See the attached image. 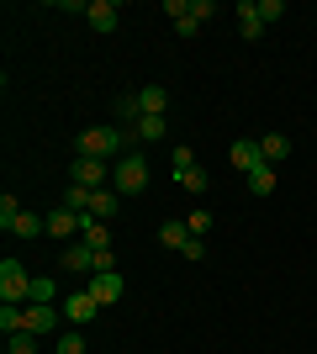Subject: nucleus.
Listing matches in <instances>:
<instances>
[{
    "mask_svg": "<svg viewBox=\"0 0 317 354\" xmlns=\"http://www.w3.org/2000/svg\"><path fill=\"white\" fill-rule=\"evenodd\" d=\"M59 317H64V312H53V307H27V333L48 339V333L59 328Z\"/></svg>",
    "mask_w": 317,
    "mask_h": 354,
    "instance_id": "nucleus-13",
    "label": "nucleus"
},
{
    "mask_svg": "<svg viewBox=\"0 0 317 354\" xmlns=\"http://www.w3.org/2000/svg\"><path fill=\"white\" fill-rule=\"evenodd\" d=\"M122 127H85V133L75 138V148H79V159H122Z\"/></svg>",
    "mask_w": 317,
    "mask_h": 354,
    "instance_id": "nucleus-1",
    "label": "nucleus"
},
{
    "mask_svg": "<svg viewBox=\"0 0 317 354\" xmlns=\"http://www.w3.org/2000/svg\"><path fill=\"white\" fill-rule=\"evenodd\" d=\"M185 227H191V238H201L211 227V212H191V217H185Z\"/></svg>",
    "mask_w": 317,
    "mask_h": 354,
    "instance_id": "nucleus-31",
    "label": "nucleus"
},
{
    "mask_svg": "<svg viewBox=\"0 0 317 354\" xmlns=\"http://www.w3.org/2000/svg\"><path fill=\"white\" fill-rule=\"evenodd\" d=\"M43 233H48V217H37V212H21L11 222V238H43Z\"/></svg>",
    "mask_w": 317,
    "mask_h": 354,
    "instance_id": "nucleus-17",
    "label": "nucleus"
},
{
    "mask_svg": "<svg viewBox=\"0 0 317 354\" xmlns=\"http://www.w3.org/2000/svg\"><path fill=\"white\" fill-rule=\"evenodd\" d=\"M64 270L95 275V249H90V243H69V249H64Z\"/></svg>",
    "mask_w": 317,
    "mask_h": 354,
    "instance_id": "nucleus-12",
    "label": "nucleus"
},
{
    "mask_svg": "<svg viewBox=\"0 0 317 354\" xmlns=\"http://www.w3.org/2000/svg\"><path fill=\"white\" fill-rule=\"evenodd\" d=\"M106 270H117V254H111V249L95 254V275H106Z\"/></svg>",
    "mask_w": 317,
    "mask_h": 354,
    "instance_id": "nucleus-33",
    "label": "nucleus"
},
{
    "mask_svg": "<svg viewBox=\"0 0 317 354\" xmlns=\"http://www.w3.org/2000/svg\"><path fill=\"white\" fill-rule=\"evenodd\" d=\"M79 217H85V212H69V207H53V217H48V233L53 238H64V243H69V238L79 233Z\"/></svg>",
    "mask_w": 317,
    "mask_h": 354,
    "instance_id": "nucleus-10",
    "label": "nucleus"
},
{
    "mask_svg": "<svg viewBox=\"0 0 317 354\" xmlns=\"http://www.w3.org/2000/svg\"><path fill=\"white\" fill-rule=\"evenodd\" d=\"M137 117H143L137 95H122V101H117V122H133V127H137Z\"/></svg>",
    "mask_w": 317,
    "mask_h": 354,
    "instance_id": "nucleus-26",
    "label": "nucleus"
},
{
    "mask_svg": "<svg viewBox=\"0 0 317 354\" xmlns=\"http://www.w3.org/2000/svg\"><path fill=\"white\" fill-rule=\"evenodd\" d=\"M111 191L117 196H143L148 191V164H143V153H122V159L111 164Z\"/></svg>",
    "mask_w": 317,
    "mask_h": 354,
    "instance_id": "nucleus-2",
    "label": "nucleus"
},
{
    "mask_svg": "<svg viewBox=\"0 0 317 354\" xmlns=\"http://www.w3.org/2000/svg\"><path fill=\"white\" fill-rule=\"evenodd\" d=\"M159 243H164V249H185V243H191V227H185V222H164V227H159Z\"/></svg>",
    "mask_w": 317,
    "mask_h": 354,
    "instance_id": "nucleus-20",
    "label": "nucleus"
},
{
    "mask_svg": "<svg viewBox=\"0 0 317 354\" xmlns=\"http://www.w3.org/2000/svg\"><path fill=\"white\" fill-rule=\"evenodd\" d=\"M175 32H180V37H196V32H201V21H196L191 11H185V16H175Z\"/></svg>",
    "mask_w": 317,
    "mask_h": 354,
    "instance_id": "nucleus-32",
    "label": "nucleus"
},
{
    "mask_svg": "<svg viewBox=\"0 0 317 354\" xmlns=\"http://www.w3.org/2000/svg\"><path fill=\"white\" fill-rule=\"evenodd\" d=\"M27 296H32V275H27V265L6 259V265H0V307H27Z\"/></svg>",
    "mask_w": 317,
    "mask_h": 354,
    "instance_id": "nucleus-3",
    "label": "nucleus"
},
{
    "mask_svg": "<svg viewBox=\"0 0 317 354\" xmlns=\"http://www.w3.org/2000/svg\"><path fill=\"white\" fill-rule=\"evenodd\" d=\"M259 32H265V21H259V6H254V0H238V37H249V43H254Z\"/></svg>",
    "mask_w": 317,
    "mask_h": 354,
    "instance_id": "nucleus-15",
    "label": "nucleus"
},
{
    "mask_svg": "<svg viewBox=\"0 0 317 354\" xmlns=\"http://www.w3.org/2000/svg\"><path fill=\"white\" fill-rule=\"evenodd\" d=\"M180 254H185V259H206V243H201V238H191V243H185Z\"/></svg>",
    "mask_w": 317,
    "mask_h": 354,
    "instance_id": "nucleus-35",
    "label": "nucleus"
},
{
    "mask_svg": "<svg viewBox=\"0 0 317 354\" xmlns=\"http://www.w3.org/2000/svg\"><path fill=\"white\" fill-rule=\"evenodd\" d=\"M85 291L101 301V307H111V301H122V291H127V281H122L117 270H106V275H90V286Z\"/></svg>",
    "mask_w": 317,
    "mask_h": 354,
    "instance_id": "nucleus-7",
    "label": "nucleus"
},
{
    "mask_svg": "<svg viewBox=\"0 0 317 354\" xmlns=\"http://www.w3.org/2000/svg\"><path fill=\"white\" fill-rule=\"evenodd\" d=\"M175 180H180V191H191V196H201V191H206V185H211L201 164H196V169H185V175H175Z\"/></svg>",
    "mask_w": 317,
    "mask_h": 354,
    "instance_id": "nucleus-24",
    "label": "nucleus"
},
{
    "mask_svg": "<svg viewBox=\"0 0 317 354\" xmlns=\"http://www.w3.org/2000/svg\"><path fill=\"white\" fill-rule=\"evenodd\" d=\"M227 159H233V169H238V175H254L259 164H265V153H259V138H238V143L227 148Z\"/></svg>",
    "mask_w": 317,
    "mask_h": 354,
    "instance_id": "nucleus-6",
    "label": "nucleus"
},
{
    "mask_svg": "<svg viewBox=\"0 0 317 354\" xmlns=\"http://www.w3.org/2000/svg\"><path fill=\"white\" fill-rule=\"evenodd\" d=\"M259 6V21H280L286 16V0H254Z\"/></svg>",
    "mask_w": 317,
    "mask_h": 354,
    "instance_id": "nucleus-28",
    "label": "nucleus"
},
{
    "mask_svg": "<svg viewBox=\"0 0 317 354\" xmlns=\"http://www.w3.org/2000/svg\"><path fill=\"white\" fill-rule=\"evenodd\" d=\"M85 16H90V27H95V32H117V21H122V0H90V6H85Z\"/></svg>",
    "mask_w": 317,
    "mask_h": 354,
    "instance_id": "nucleus-8",
    "label": "nucleus"
},
{
    "mask_svg": "<svg viewBox=\"0 0 317 354\" xmlns=\"http://www.w3.org/2000/svg\"><path fill=\"white\" fill-rule=\"evenodd\" d=\"M137 106H143V117H164V106H169L164 85H143L137 90Z\"/></svg>",
    "mask_w": 317,
    "mask_h": 354,
    "instance_id": "nucleus-16",
    "label": "nucleus"
},
{
    "mask_svg": "<svg viewBox=\"0 0 317 354\" xmlns=\"http://www.w3.org/2000/svg\"><path fill=\"white\" fill-rule=\"evenodd\" d=\"M0 333H27V307H0Z\"/></svg>",
    "mask_w": 317,
    "mask_h": 354,
    "instance_id": "nucleus-19",
    "label": "nucleus"
},
{
    "mask_svg": "<svg viewBox=\"0 0 317 354\" xmlns=\"http://www.w3.org/2000/svg\"><path fill=\"white\" fill-rule=\"evenodd\" d=\"M243 180H249V191H254V196H270L275 191V169H270V164H259L254 175H243Z\"/></svg>",
    "mask_w": 317,
    "mask_h": 354,
    "instance_id": "nucleus-23",
    "label": "nucleus"
},
{
    "mask_svg": "<svg viewBox=\"0 0 317 354\" xmlns=\"http://www.w3.org/2000/svg\"><path fill=\"white\" fill-rule=\"evenodd\" d=\"M69 185H85V191H101V185H111V164L106 159H79L69 164Z\"/></svg>",
    "mask_w": 317,
    "mask_h": 354,
    "instance_id": "nucleus-4",
    "label": "nucleus"
},
{
    "mask_svg": "<svg viewBox=\"0 0 317 354\" xmlns=\"http://www.w3.org/2000/svg\"><path fill=\"white\" fill-rule=\"evenodd\" d=\"M79 243H90L95 254L111 249V227H101V217H90V212H85V217H79Z\"/></svg>",
    "mask_w": 317,
    "mask_h": 354,
    "instance_id": "nucleus-9",
    "label": "nucleus"
},
{
    "mask_svg": "<svg viewBox=\"0 0 317 354\" xmlns=\"http://www.w3.org/2000/svg\"><path fill=\"white\" fill-rule=\"evenodd\" d=\"M133 133H137V143H159V138H164L169 127H164V117H137V127H133Z\"/></svg>",
    "mask_w": 317,
    "mask_h": 354,
    "instance_id": "nucleus-21",
    "label": "nucleus"
},
{
    "mask_svg": "<svg viewBox=\"0 0 317 354\" xmlns=\"http://www.w3.org/2000/svg\"><path fill=\"white\" fill-rule=\"evenodd\" d=\"M259 153H265V164L275 169V164L291 159V138H286V133H265V138H259Z\"/></svg>",
    "mask_w": 317,
    "mask_h": 354,
    "instance_id": "nucleus-11",
    "label": "nucleus"
},
{
    "mask_svg": "<svg viewBox=\"0 0 317 354\" xmlns=\"http://www.w3.org/2000/svg\"><path fill=\"white\" fill-rule=\"evenodd\" d=\"M11 354H37V333H11Z\"/></svg>",
    "mask_w": 317,
    "mask_h": 354,
    "instance_id": "nucleus-29",
    "label": "nucleus"
},
{
    "mask_svg": "<svg viewBox=\"0 0 317 354\" xmlns=\"http://www.w3.org/2000/svg\"><path fill=\"white\" fill-rule=\"evenodd\" d=\"M191 16H196V21H206V16H217V6H211V0H191Z\"/></svg>",
    "mask_w": 317,
    "mask_h": 354,
    "instance_id": "nucleus-34",
    "label": "nucleus"
},
{
    "mask_svg": "<svg viewBox=\"0 0 317 354\" xmlns=\"http://www.w3.org/2000/svg\"><path fill=\"white\" fill-rule=\"evenodd\" d=\"M53 354H85V333H79V328H69V333H59V344H53Z\"/></svg>",
    "mask_w": 317,
    "mask_h": 354,
    "instance_id": "nucleus-25",
    "label": "nucleus"
},
{
    "mask_svg": "<svg viewBox=\"0 0 317 354\" xmlns=\"http://www.w3.org/2000/svg\"><path fill=\"white\" fill-rule=\"evenodd\" d=\"M117 212H122V196H117V191H95V201H90V217L111 222Z\"/></svg>",
    "mask_w": 317,
    "mask_h": 354,
    "instance_id": "nucleus-18",
    "label": "nucleus"
},
{
    "mask_svg": "<svg viewBox=\"0 0 317 354\" xmlns=\"http://www.w3.org/2000/svg\"><path fill=\"white\" fill-rule=\"evenodd\" d=\"M169 169H175V175H185V169H196V153H191V148H175V164H169Z\"/></svg>",
    "mask_w": 317,
    "mask_h": 354,
    "instance_id": "nucleus-30",
    "label": "nucleus"
},
{
    "mask_svg": "<svg viewBox=\"0 0 317 354\" xmlns=\"http://www.w3.org/2000/svg\"><path fill=\"white\" fill-rule=\"evenodd\" d=\"M53 301H59V281H53V275H32L27 307H53Z\"/></svg>",
    "mask_w": 317,
    "mask_h": 354,
    "instance_id": "nucleus-14",
    "label": "nucleus"
},
{
    "mask_svg": "<svg viewBox=\"0 0 317 354\" xmlns=\"http://www.w3.org/2000/svg\"><path fill=\"white\" fill-rule=\"evenodd\" d=\"M90 201H95V191H85V185H64V207H69V212H90Z\"/></svg>",
    "mask_w": 317,
    "mask_h": 354,
    "instance_id": "nucleus-22",
    "label": "nucleus"
},
{
    "mask_svg": "<svg viewBox=\"0 0 317 354\" xmlns=\"http://www.w3.org/2000/svg\"><path fill=\"white\" fill-rule=\"evenodd\" d=\"M59 312L69 317L75 328H85V323H95V312H101V301H95L90 291H75V296H64L59 301Z\"/></svg>",
    "mask_w": 317,
    "mask_h": 354,
    "instance_id": "nucleus-5",
    "label": "nucleus"
},
{
    "mask_svg": "<svg viewBox=\"0 0 317 354\" xmlns=\"http://www.w3.org/2000/svg\"><path fill=\"white\" fill-rule=\"evenodd\" d=\"M16 217H21V201H16V196H0V227H6V233H11Z\"/></svg>",
    "mask_w": 317,
    "mask_h": 354,
    "instance_id": "nucleus-27",
    "label": "nucleus"
}]
</instances>
